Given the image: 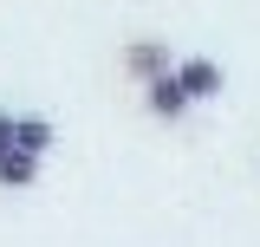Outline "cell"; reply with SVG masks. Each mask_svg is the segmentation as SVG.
I'll return each instance as SVG.
<instances>
[{
  "instance_id": "1",
  "label": "cell",
  "mask_w": 260,
  "mask_h": 247,
  "mask_svg": "<svg viewBox=\"0 0 260 247\" xmlns=\"http://www.w3.org/2000/svg\"><path fill=\"white\" fill-rule=\"evenodd\" d=\"M143 104H150V117H156V123H176L195 98L182 91V78H176V65H169V72H156V78H143Z\"/></svg>"
},
{
  "instance_id": "2",
  "label": "cell",
  "mask_w": 260,
  "mask_h": 247,
  "mask_svg": "<svg viewBox=\"0 0 260 247\" xmlns=\"http://www.w3.org/2000/svg\"><path fill=\"white\" fill-rule=\"evenodd\" d=\"M176 78H182V91H189L195 104L221 98V85H228V78H221V65H215V59H182V65H176Z\"/></svg>"
},
{
  "instance_id": "3",
  "label": "cell",
  "mask_w": 260,
  "mask_h": 247,
  "mask_svg": "<svg viewBox=\"0 0 260 247\" xmlns=\"http://www.w3.org/2000/svg\"><path fill=\"white\" fill-rule=\"evenodd\" d=\"M124 72L137 78V85H143V78H156V72H169V46H162V39H130Z\"/></svg>"
},
{
  "instance_id": "4",
  "label": "cell",
  "mask_w": 260,
  "mask_h": 247,
  "mask_svg": "<svg viewBox=\"0 0 260 247\" xmlns=\"http://www.w3.org/2000/svg\"><path fill=\"white\" fill-rule=\"evenodd\" d=\"M39 163H46V156L20 150V143H13V150H0V189H13V195L32 189V182H39Z\"/></svg>"
},
{
  "instance_id": "5",
  "label": "cell",
  "mask_w": 260,
  "mask_h": 247,
  "mask_svg": "<svg viewBox=\"0 0 260 247\" xmlns=\"http://www.w3.org/2000/svg\"><path fill=\"white\" fill-rule=\"evenodd\" d=\"M13 143L32 156H46L52 143H59V130H52V117H13Z\"/></svg>"
},
{
  "instance_id": "6",
  "label": "cell",
  "mask_w": 260,
  "mask_h": 247,
  "mask_svg": "<svg viewBox=\"0 0 260 247\" xmlns=\"http://www.w3.org/2000/svg\"><path fill=\"white\" fill-rule=\"evenodd\" d=\"M0 150H13V111H0Z\"/></svg>"
}]
</instances>
